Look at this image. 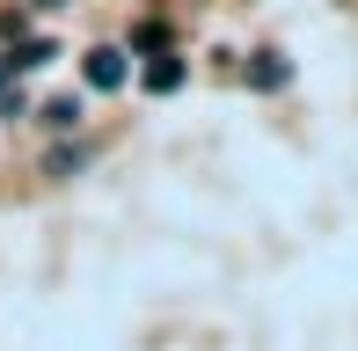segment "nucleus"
I'll return each mask as SVG.
<instances>
[{"mask_svg":"<svg viewBox=\"0 0 358 351\" xmlns=\"http://www.w3.org/2000/svg\"><path fill=\"white\" fill-rule=\"evenodd\" d=\"M44 8H66V0H44Z\"/></svg>","mask_w":358,"mask_h":351,"instance_id":"6","label":"nucleus"},{"mask_svg":"<svg viewBox=\"0 0 358 351\" xmlns=\"http://www.w3.org/2000/svg\"><path fill=\"white\" fill-rule=\"evenodd\" d=\"M73 117H80L73 103H44V124H52V132H73Z\"/></svg>","mask_w":358,"mask_h":351,"instance_id":"4","label":"nucleus"},{"mask_svg":"<svg viewBox=\"0 0 358 351\" xmlns=\"http://www.w3.org/2000/svg\"><path fill=\"white\" fill-rule=\"evenodd\" d=\"M249 81H256V88H278V81H285V59H278V52H256Z\"/></svg>","mask_w":358,"mask_h":351,"instance_id":"3","label":"nucleus"},{"mask_svg":"<svg viewBox=\"0 0 358 351\" xmlns=\"http://www.w3.org/2000/svg\"><path fill=\"white\" fill-rule=\"evenodd\" d=\"M8 73H15V66H8V59H0V88H8Z\"/></svg>","mask_w":358,"mask_h":351,"instance_id":"5","label":"nucleus"},{"mask_svg":"<svg viewBox=\"0 0 358 351\" xmlns=\"http://www.w3.org/2000/svg\"><path fill=\"white\" fill-rule=\"evenodd\" d=\"M80 73H88V88H124V52H110V44H95V52H88V66H80Z\"/></svg>","mask_w":358,"mask_h":351,"instance_id":"1","label":"nucleus"},{"mask_svg":"<svg viewBox=\"0 0 358 351\" xmlns=\"http://www.w3.org/2000/svg\"><path fill=\"white\" fill-rule=\"evenodd\" d=\"M146 88H154V95H176V88H183V59H154V66H146Z\"/></svg>","mask_w":358,"mask_h":351,"instance_id":"2","label":"nucleus"}]
</instances>
